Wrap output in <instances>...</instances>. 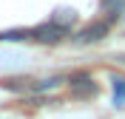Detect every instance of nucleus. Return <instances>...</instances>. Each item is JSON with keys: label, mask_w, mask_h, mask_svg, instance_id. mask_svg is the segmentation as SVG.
<instances>
[{"label": "nucleus", "mask_w": 125, "mask_h": 119, "mask_svg": "<svg viewBox=\"0 0 125 119\" xmlns=\"http://www.w3.org/2000/svg\"><path fill=\"white\" fill-rule=\"evenodd\" d=\"M111 26H114V17H97V20H91V23H85L83 28H77L74 31V43L77 46H94V43H100V40L108 37Z\"/></svg>", "instance_id": "f257e3e1"}, {"label": "nucleus", "mask_w": 125, "mask_h": 119, "mask_svg": "<svg viewBox=\"0 0 125 119\" xmlns=\"http://www.w3.org/2000/svg\"><path fill=\"white\" fill-rule=\"evenodd\" d=\"M65 34H68V28H62V26L54 23V20L40 23V26L31 28V40H37V43H43V46H54V43L65 40Z\"/></svg>", "instance_id": "f03ea898"}, {"label": "nucleus", "mask_w": 125, "mask_h": 119, "mask_svg": "<svg viewBox=\"0 0 125 119\" xmlns=\"http://www.w3.org/2000/svg\"><path fill=\"white\" fill-rule=\"evenodd\" d=\"M68 85H71V96H77V99H94L100 94V85L91 79V74H74Z\"/></svg>", "instance_id": "7ed1b4c3"}, {"label": "nucleus", "mask_w": 125, "mask_h": 119, "mask_svg": "<svg viewBox=\"0 0 125 119\" xmlns=\"http://www.w3.org/2000/svg\"><path fill=\"white\" fill-rule=\"evenodd\" d=\"M51 20H54V23H60L62 28H68V31H71V28H74V23H77V11H74V9H57Z\"/></svg>", "instance_id": "20e7f679"}, {"label": "nucleus", "mask_w": 125, "mask_h": 119, "mask_svg": "<svg viewBox=\"0 0 125 119\" xmlns=\"http://www.w3.org/2000/svg\"><path fill=\"white\" fill-rule=\"evenodd\" d=\"M111 91H114V105L125 108V77H114L111 79Z\"/></svg>", "instance_id": "39448f33"}]
</instances>
